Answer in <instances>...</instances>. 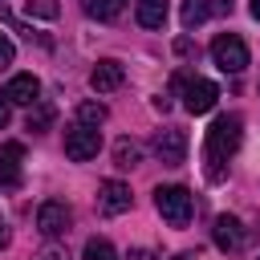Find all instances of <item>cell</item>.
Masks as SVG:
<instances>
[{"mask_svg": "<svg viewBox=\"0 0 260 260\" xmlns=\"http://www.w3.org/2000/svg\"><path fill=\"white\" fill-rule=\"evenodd\" d=\"M240 138H244V130H240V118L236 114H219L207 126V134H203V158H207V179L211 183L223 179V167L240 150Z\"/></svg>", "mask_w": 260, "mask_h": 260, "instance_id": "obj_1", "label": "cell"}, {"mask_svg": "<svg viewBox=\"0 0 260 260\" xmlns=\"http://www.w3.org/2000/svg\"><path fill=\"white\" fill-rule=\"evenodd\" d=\"M154 207H158V215H162L171 228H183V223L191 219V191L179 187V183L158 187V191H154Z\"/></svg>", "mask_w": 260, "mask_h": 260, "instance_id": "obj_2", "label": "cell"}, {"mask_svg": "<svg viewBox=\"0 0 260 260\" xmlns=\"http://www.w3.org/2000/svg\"><path fill=\"white\" fill-rule=\"evenodd\" d=\"M211 61L223 69V73H244L248 69V45L236 37V32H219L211 41Z\"/></svg>", "mask_w": 260, "mask_h": 260, "instance_id": "obj_3", "label": "cell"}, {"mask_svg": "<svg viewBox=\"0 0 260 260\" xmlns=\"http://www.w3.org/2000/svg\"><path fill=\"white\" fill-rule=\"evenodd\" d=\"M179 89H183V110L187 114H207L219 102V89L207 77H179Z\"/></svg>", "mask_w": 260, "mask_h": 260, "instance_id": "obj_4", "label": "cell"}, {"mask_svg": "<svg viewBox=\"0 0 260 260\" xmlns=\"http://www.w3.org/2000/svg\"><path fill=\"white\" fill-rule=\"evenodd\" d=\"M98 150H102V134H98V126H69L65 130V154L73 158V162H89V158H98Z\"/></svg>", "mask_w": 260, "mask_h": 260, "instance_id": "obj_5", "label": "cell"}, {"mask_svg": "<svg viewBox=\"0 0 260 260\" xmlns=\"http://www.w3.org/2000/svg\"><path fill=\"white\" fill-rule=\"evenodd\" d=\"M69 223H73V211H69L61 199H49V203H41V211H37V232H41L45 240H57V236H65V232H69Z\"/></svg>", "mask_w": 260, "mask_h": 260, "instance_id": "obj_6", "label": "cell"}, {"mask_svg": "<svg viewBox=\"0 0 260 260\" xmlns=\"http://www.w3.org/2000/svg\"><path fill=\"white\" fill-rule=\"evenodd\" d=\"M150 150L158 154V162H167V167H179V162L187 158V134H183L179 126H167V130H158V134H154Z\"/></svg>", "mask_w": 260, "mask_h": 260, "instance_id": "obj_7", "label": "cell"}, {"mask_svg": "<svg viewBox=\"0 0 260 260\" xmlns=\"http://www.w3.org/2000/svg\"><path fill=\"white\" fill-rule=\"evenodd\" d=\"M20 175H24V146L4 142L0 146V187H20Z\"/></svg>", "mask_w": 260, "mask_h": 260, "instance_id": "obj_8", "label": "cell"}, {"mask_svg": "<svg viewBox=\"0 0 260 260\" xmlns=\"http://www.w3.org/2000/svg\"><path fill=\"white\" fill-rule=\"evenodd\" d=\"M98 207H102L106 215H122V211H130V187L118 183V179H106V183L98 187Z\"/></svg>", "mask_w": 260, "mask_h": 260, "instance_id": "obj_9", "label": "cell"}, {"mask_svg": "<svg viewBox=\"0 0 260 260\" xmlns=\"http://www.w3.org/2000/svg\"><path fill=\"white\" fill-rule=\"evenodd\" d=\"M4 98H8L12 106H32V102H41V81H37L32 73H16V77L4 85Z\"/></svg>", "mask_w": 260, "mask_h": 260, "instance_id": "obj_10", "label": "cell"}, {"mask_svg": "<svg viewBox=\"0 0 260 260\" xmlns=\"http://www.w3.org/2000/svg\"><path fill=\"white\" fill-rule=\"evenodd\" d=\"M118 85H122V65L118 61H98L89 69V89L93 93H114Z\"/></svg>", "mask_w": 260, "mask_h": 260, "instance_id": "obj_11", "label": "cell"}, {"mask_svg": "<svg viewBox=\"0 0 260 260\" xmlns=\"http://www.w3.org/2000/svg\"><path fill=\"white\" fill-rule=\"evenodd\" d=\"M211 236H215V244H219L223 252H236V248L244 244V228H240V219H236V215H215Z\"/></svg>", "mask_w": 260, "mask_h": 260, "instance_id": "obj_12", "label": "cell"}, {"mask_svg": "<svg viewBox=\"0 0 260 260\" xmlns=\"http://www.w3.org/2000/svg\"><path fill=\"white\" fill-rule=\"evenodd\" d=\"M167 12H171L167 0H138V8H134V16H138L142 28H162L167 24Z\"/></svg>", "mask_w": 260, "mask_h": 260, "instance_id": "obj_13", "label": "cell"}, {"mask_svg": "<svg viewBox=\"0 0 260 260\" xmlns=\"http://www.w3.org/2000/svg\"><path fill=\"white\" fill-rule=\"evenodd\" d=\"M138 162H142V146L130 142V138H118V142H114V167H118V171H130V167H138Z\"/></svg>", "mask_w": 260, "mask_h": 260, "instance_id": "obj_14", "label": "cell"}, {"mask_svg": "<svg viewBox=\"0 0 260 260\" xmlns=\"http://www.w3.org/2000/svg\"><path fill=\"white\" fill-rule=\"evenodd\" d=\"M81 8H85V16H93V20H118L122 8H126V0H81Z\"/></svg>", "mask_w": 260, "mask_h": 260, "instance_id": "obj_15", "label": "cell"}, {"mask_svg": "<svg viewBox=\"0 0 260 260\" xmlns=\"http://www.w3.org/2000/svg\"><path fill=\"white\" fill-rule=\"evenodd\" d=\"M207 16H211V0H183V12H179L183 28H199Z\"/></svg>", "mask_w": 260, "mask_h": 260, "instance_id": "obj_16", "label": "cell"}, {"mask_svg": "<svg viewBox=\"0 0 260 260\" xmlns=\"http://www.w3.org/2000/svg\"><path fill=\"white\" fill-rule=\"evenodd\" d=\"M77 122L81 126H102L106 122V106L102 102H81L77 106Z\"/></svg>", "mask_w": 260, "mask_h": 260, "instance_id": "obj_17", "label": "cell"}, {"mask_svg": "<svg viewBox=\"0 0 260 260\" xmlns=\"http://www.w3.org/2000/svg\"><path fill=\"white\" fill-rule=\"evenodd\" d=\"M85 260H118V252H114L110 240L93 236V240H85Z\"/></svg>", "mask_w": 260, "mask_h": 260, "instance_id": "obj_18", "label": "cell"}, {"mask_svg": "<svg viewBox=\"0 0 260 260\" xmlns=\"http://www.w3.org/2000/svg\"><path fill=\"white\" fill-rule=\"evenodd\" d=\"M49 122H53V106H49V102H32V110H28V130H49Z\"/></svg>", "mask_w": 260, "mask_h": 260, "instance_id": "obj_19", "label": "cell"}, {"mask_svg": "<svg viewBox=\"0 0 260 260\" xmlns=\"http://www.w3.org/2000/svg\"><path fill=\"white\" fill-rule=\"evenodd\" d=\"M61 4L57 0H28V16H41V20H57Z\"/></svg>", "mask_w": 260, "mask_h": 260, "instance_id": "obj_20", "label": "cell"}, {"mask_svg": "<svg viewBox=\"0 0 260 260\" xmlns=\"http://www.w3.org/2000/svg\"><path fill=\"white\" fill-rule=\"evenodd\" d=\"M12 61H16V45H12V41L0 32V69H8Z\"/></svg>", "mask_w": 260, "mask_h": 260, "instance_id": "obj_21", "label": "cell"}, {"mask_svg": "<svg viewBox=\"0 0 260 260\" xmlns=\"http://www.w3.org/2000/svg\"><path fill=\"white\" fill-rule=\"evenodd\" d=\"M32 260H69V256H65V248H57V244H49V248H41V252H37Z\"/></svg>", "mask_w": 260, "mask_h": 260, "instance_id": "obj_22", "label": "cell"}, {"mask_svg": "<svg viewBox=\"0 0 260 260\" xmlns=\"http://www.w3.org/2000/svg\"><path fill=\"white\" fill-rule=\"evenodd\" d=\"M232 12V0H211V16H228Z\"/></svg>", "mask_w": 260, "mask_h": 260, "instance_id": "obj_23", "label": "cell"}, {"mask_svg": "<svg viewBox=\"0 0 260 260\" xmlns=\"http://www.w3.org/2000/svg\"><path fill=\"white\" fill-rule=\"evenodd\" d=\"M8 118H12V102H8V98H0V130L8 126Z\"/></svg>", "mask_w": 260, "mask_h": 260, "instance_id": "obj_24", "label": "cell"}, {"mask_svg": "<svg viewBox=\"0 0 260 260\" xmlns=\"http://www.w3.org/2000/svg\"><path fill=\"white\" fill-rule=\"evenodd\" d=\"M8 244V228H4V219H0V248Z\"/></svg>", "mask_w": 260, "mask_h": 260, "instance_id": "obj_25", "label": "cell"}, {"mask_svg": "<svg viewBox=\"0 0 260 260\" xmlns=\"http://www.w3.org/2000/svg\"><path fill=\"white\" fill-rule=\"evenodd\" d=\"M248 8H252V16H256V20H260V0H252V4H248Z\"/></svg>", "mask_w": 260, "mask_h": 260, "instance_id": "obj_26", "label": "cell"}]
</instances>
